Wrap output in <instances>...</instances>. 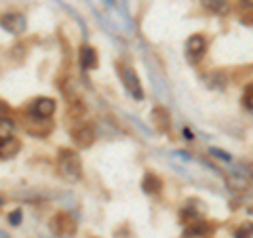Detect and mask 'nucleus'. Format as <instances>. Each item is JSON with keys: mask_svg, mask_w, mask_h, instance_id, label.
I'll return each mask as SVG.
<instances>
[{"mask_svg": "<svg viewBox=\"0 0 253 238\" xmlns=\"http://www.w3.org/2000/svg\"><path fill=\"white\" fill-rule=\"evenodd\" d=\"M152 122H154V126H156V131L167 133L169 126H171V116H169V112H167L165 108L156 106V108L152 110Z\"/></svg>", "mask_w": 253, "mask_h": 238, "instance_id": "9d476101", "label": "nucleus"}, {"mask_svg": "<svg viewBox=\"0 0 253 238\" xmlns=\"http://www.w3.org/2000/svg\"><path fill=\"white\" fill-rule=\"evenodd\" d=\"M241 6L243 9H253V0H241Z\"/></svg>", "mask_w": 253, "mask_h": 238, "instance_id": "aec40b11", "label": "nucleus"}, {"mask_svg": "<svg viewBox=\"0 0 253 238\" xmlns=\"http://www.w3.org/2000/svg\"><path fill=\"white\" fill-rule=\"evenodd\" d=\"M21 152V141L17 137H6V139H0V158L2 160H9V158H15Z\"/></svg>", "mask_w": 253, "mask_h": 238, "instance_id": "6e6552de", "label": "nucleus"}, {"mask_svg": "<svg viewBox=\"0 0 253 238\" xmlns=\"http://www.w3.org/2000/svg\"><path fill=\"white\" fill-rule=\"evenodd\" d=\"M55 108H57V104H55L53 97H38L32 101L30 112H32V116H36L38 120H46V118H51L55 114Z\"/></svg>", "mask_w": 253, "mask_h": 238, "instance_id": "423d86ee", "label": "nucleus"}, {"mask_svg": "<svg viewBox=\"0 0 253 238\" xmlns=\"http://www.w3.org/2000/svg\"><path fill=\"white\" fill-rule=\"evenodd\" d=\"M243 104H245V108L253 112V84H249V89L245 91V95H243Z\"/></svg>", "mask_w": 253, "mask_h": 238, "instance_id": "a211bd4d", "label": "nucleus"}, {"mask_svg": "<svg viewBox=\"0 0 253 238\" xmlns=\"http://www.w3.org/2000/svg\"><path fill=\"white\" fill-rule=\"evenodd\" d=\"M163 188V181L158 175H154V173H146L144 179H141V190H144L146 194H158Z\"/></svg>", "mask_w": 253, "mask_h": 238, "instance_id": "f8f14e48", "label": "nucleus"}, {"mask_svg": "<svg viewBox=\"0 0 253 238\" xmlns=\"http://www.w3.org/2000/svg\"><path fill=\"white\" fill-rule=\"evenodd\" d=\"M78 63H81L83 70H95L97 68V51L93 49V46H83L81 53H78Z\"/></svg>", "mask_w": 253, "mask_h": 238, "instance_id": "1a4fd4ad", "label": "nucleus"}, {"mask_svg": "<svg viewBox=\"0 0 253 238\" xmlns=\"http://www.w3.org/2000/svg\"><path fill=\"white\" fill-rule=\"evenodd\" d=\"M57 169H59V175L68 181H78L83 177V160H81V154L74 152V150H68V148H61L59 154H57Z\"/></svg>", "mask_w": 253, "mask_h": 238, "instance_id": "f257e3e1", "label": "nucleus"}, {"mask_svg": "<svg viewBox=\"0 0 253 238\" xmlns=\"http://www.w3.org/2000/svg\"><path fill=\"white\" fill-rule=\"evenodd\" d=\"M0 204H2V200H0Z\"/></svg>", "mask_w": 253, "mask_h": 238, "instance_id": "b1692460", "label": "nucleus"}, {"mask_svg": "<svg viewBox=\"0 0 253 238\" xmlns=\"http://www.w3.org/2000/svg\"><path fill=\"white\" fill-rule=\"evenodd\" d=\"M116 68H118V76H121V80H123L125 91L129 93L135 101L144 99V84H141L135 70H133L129 63H116Z\"/></svg>", "mask_w": 253, "mask_h": 238, "instance_id": "f03ea898", "label": "nucleus"}, {"mask_svg": "<svg viewBox=\"0 0 253 238\" xmlns=\"http://www.w3.org/2000/svg\"><path fill=\"white\" fill-rule=\"evenodd\" d=\"M228 186L234 190H247L249 188V173L247 171H232L228 175Z\"/></svg>", "mask_w": 253, "mask_h": 238, "instance_id": "ddd939ff", "label": "nucleus"}, {"mask_svg": "<svg viewBox=\"0 0 253 238\" xmlns=\"http://www.w3.org/2000/svg\"><path fill=\"white\" fill-rule=\"evenodd\" d=\"M201 4H203L207 11L215 13V15H226L228 9H230L228 0H201Z\"/></svg>", "mask_w": 253, "mask_h": 238, "instance_id": "4468645a", "label": "nucleus"}, {"mask_svg": "<svg viewBox=\"0 0 253 238\" xmlns=\"http://www.w3.org/2000/svg\"><path fill=\"white\" fill-rule=\"evenodd\" d=\"M209 154L219 158V160H224V162H230L232 160V156L228 154V152H224V150H219V148H209Z\"/></svg>", "mask_w": 253, "mask_h": 238, "instance_id": "f3484780", "label": "nucleus"}, {"mask_svg": "<svg viewBox=\"0 0 253 238\" xmlns=\"http://www.w3.org/2000/svg\"><path fill=\"white\" fill-rule=\"evenodd\" d=\"M205 53H207V38L201 34H194L186 40V57L190 63H199Z\"/></svg>", "mask_w": 253, "mask_h": 238, "instance_id": "20e7f679", "label": "nucleus"}, {"mask_svg": "<svg viewBox=\"0 0 253 238\" xmlns=\"http://www.w3.org/2000/svg\"><path fill=\"white\" fill-rule=\"evenodd\" d=\"M13 131H15V122H13V118H9V116H0V139L11 137Z\"/></svg>", "mask_w": 253, "mask_h": 238, "instance_id": "2eb2a0df", "label": "nucleus"}, {"mask_svg": "<svg viewBox=\"0 0 253 238\" xmlns=\"http://www.w3.org/2000/svg\"><path fill=\"white\" fill-rule=\"evenodd\" d=\"M21 215H23L21 209L11 211V213H9V224H11V226H19V224H21Z\"/></svg>", "mask_w": 253, "mask_h": 238, "instance_id": "6ab92c4d", "label": "nucleus"}, {"mask_svg": "<svg viewBox=\"0 0 253 238\" xmlns=\"http://www.w3.org/2000/svg\"><path fill=\"white\" fill-rule=\"evenodd\" d=\"M72 141L76 148H91L95 141V129L91 124H81L72 129Z\"/></svg>", "mask_w": 253, "mask_h": 238, "instance_id": "0eeeda50", "label": "nucleus"}, {"mask_svg": "<svg viewBox=\"0 0 253 238\" xmlns=\"http://www.w3.org/2000/svg\"><path fill=\"white\" fill-rule=\"evenodd\" d=\"M0 238H9V236H6V234L2 232V230H0Z\"/></svg>", "mask_w": 253, "mask_h": 238, "instance_id": "5701e85b", "label": "nucleus"}, {"mask_svg": "<svg viewBox=\"0 0 253 238\" xmlns=\"http://www.w3.org/2000/svg\"><path fill=\"white\" fill-rule=\"evenodd\" d=\"M209 230H211V226L199 217V219L190 221V226L184 230V238H199V236L209 234Z\"/></svg>", "mask_w": 253, "mask_h": 238, "instance_id": "9b49d317", "label": "nucleus"}, {"mask_svg": "<svg viewBox=\"0 0 253 238\" xmlns=\"http://www.w3.org/2000/svg\"><path fill=\"white\" fill-rule=\"evenodd\" d=\"M184 133H186V139H194V135H192V133H190V131H188V129H186V131H184Z\"/></svg>", "mask_w": 253, "mask_h": 238, "instance_id": "4be33fe9", "label": "nucleus"}, {"mask_svg": "<svg viewBox=\"0 0 253 238\" xmlns=\"http://www.w3.org/2000/svg\"><path fill=\"white\" fill-rule=\"evenodd\" d=\"M49 228H51V232L57 236V238H59V236L70 238V236L76 232V221L70 217V215H66V213H57V215L51 219Z\"/></svg>", "mask_w": 253, "mask_h": 238, "instance_id": "7ed1b4c3", "label": "nucleus"}, {"mask_svg": "<svg viewBox=\"0 0 253 238\" xmlns=\"http://www.w3.org/2000/svg\"><path fill=\"white\" fill-rule=\"evenodd\" d=\"M0 26L13 36H21L28 28V19H26V15H21V13H6L0 17Z\"/></svg>", "mask_w": 253, "mask_h": 238, "instance_id": "39448f33", "label": "nucleus"}, {"mask_svg": "<svg viewBox=\"0 0 253 238\" xmlns=\"http://www.w3.org/2000/svg\"><path fill=\"white\" fill-rule=\"evenodd\" d=\"M234 238H253V221H245L234 230Z\"/></svg>", "mask_w": 253, "mask_h": 238, "instance_id": "dca6fc26", "label": "nucleus"}, {"mask_svg": "<svg viewBox=\"0 0 253 238\" xmlns=\"http://www.w3.org/2000/svg\"><path fill=\"white\" fill-rule=\"evenodd\" d=\"M4 112H6V104H4L2 99H0V114H4Z\"/></svg>", "mask_w": 253, "mask_h": 238, "instance_id": "412c9836", "label": "nucleus"}]
</instances>
